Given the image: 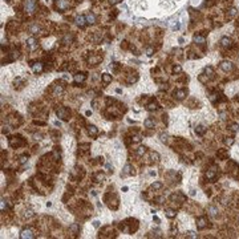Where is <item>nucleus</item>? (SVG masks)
<instances>
[{
    "mask_svg": "<svg viewBox=\"0 0 239 239\" xmlns=\"http://www.w3.org/2000/svg\"><path fill=\"white\" fill-rule=\"evenodd\" d=\"M205 133H206V128H205L203 125H198V126H195V134H198V136H203Z\"/></svg>",
    "mask_w": 239,
    "mask_h": 239,
    "instance_id": "c85d7f7f",
    "label": "nucleus"
},
{
    "mask_svg": "<svg viewBox=\"0 0 239 239\" xmlns=\"http://www.w3.org/2000/svg\"><path fill=\"white\" fill-rule=\"evenodd\" d=\"M165 214H166V217L167 218H176V215H177V211L176 210H173V209H166L165 210Z\"/></svg>",
    "mask_w": 239,
    "mask_h": 239,
    "instance_id": "72a5a7b5",
    "label": "nucleus"
},
{
    "mask_svg": "<svg viewBox=\"0 0 239 239\" xmlns=\"http://www.w3.org/2000/svg\"><path fill=\"white\" fill-rule=\"evenodd\" d=\"M217 157H218V159H227L229 158V152L226 149H218Z\"/></svg>",
    "mask_w": 239,
    "mask_h": 239,
    "instance_id": "4be33fe9",
    "label": "nucleus"
},
{
    "mask_svg": "<svg viewBox=\"0 0 239 239\" xmlns=\"http://www.w3.org/2000/svg\"><path fill=\"white\" fill-rule=\"evenodd\" d=\"M4 209H7V201L1 198V211H4Z\"/></svg>",
    "mask_w": 239,
    "mask_h": 239,
    "instance_id": "3c124183",
    "label": "nucleus"
},
{
    "mask_svg": "<svg viewBox=\"0 0 239 239\" xmlns=\"http://www.w3.org/2000/svg\"><path fill=\"white\" fill-rule=\"evenodd\" d=\"M223 142H225L227 146H231L232 143H234V138H232V137H226V138L223 140Z\"/></svg>",
    "mask_w": 239,
    "mask_h": 239,
    "instance_id": "c03bdc74",
    "label": "nucleus"
},
{
    "mask_svg": "<svg viewBox=\"0 0 239 239\" xmlns=\"http://www.w3.org/2000/svg\"><path fill=\"white\" fill-rule=\"evenodd\" d=\"M207 211H209V214H210L211 217H217V215H218V207H215L214 205H210L209 210H207Z\"/></svg>",
    "mask_w": 239,
    "mask_h": 239,
    "instance_id": "2f4dec72",
    "label": "nucleus"
},
{
    "mask_svg": "<svg viewBox=\"0 0 239 239\" xmlns=\"http://www.w3.org/2000/svg\"><path fill=\"white\" fill-rule=\"evenodd\" d=\"M27 45L29 47V49H36L37 48V40H36L35 37H29L28 40H27Z\"/></svg>",
    "mask_w": 239,
    "mask_h": 239,
    "instance_id": "5701e85b",
    "label": "nucleus"
},
{
    "mask_svg": "<svg viewBox=\"0 0 239 239\" xmlns=\"http://www.w3.org/2000/svg\"><path fill=\"white\" fill-rule=\"evenodd\" d=\"M120 1H121V0H109V3H110V4H112V5H114V4H118Z\"/></svg>",
    "mask_w": 239,
    "mask_h": 239,
    "instance_id": "5fc2aeb1",
    "label": "nucleus"
},
{
    "mask_svg": "<svg viewBox=\"0 0 239 239\" xmlns=\"http://www.w3.org/2000/svg\"><path fill=\"white\" fill-rule=\"evenodd\" d=\"M55 7L59 11H65L66 8L69 7V1H65V0H55Z\"/></svg>",
    "mask_w": 239,
    "mask_h": 239,
    "instance_id": "6e6552de",
    "label": "nucleus"
},
{
    "mask_svg": "<svg viewBox=\"0 0 239 239\" xmlns=\"http://www.w3.org/2000/svg\"><path fill=\"white\" fill-rule=\"evenodd\" d=\"M76 24H77V25L80 27V28H84V27L88 24L87 17H85V16H82V15H80V16H77V17H76Z\"/></svg>",
    "mask_w": 239,
    "mask_h": 239,
    "instance_id": "412c9836",
    "label": "nucleus"
},
{
    "mask_svg": "<svg viewBox=\"0 0 239 239\" xmlns=\"http://www.w3.org/2000/svg\"><path fill=\"white\" fill-rule=\"evenodd\" d=\"M37 8V0H24V12L27 15H32Z\"/></svg>",
    "mask_w": 239,
    "mask_h": 239,
    "instance_id": "39448f33",
    "label": "nucleus"
},
{
    "mask_svg": "<svg viewBox=\"0 0 239 239\" xmlns=\"http://www.w3.org/2000/svg\"><path fill=\"white\" fill-rule=\"evenodd\" d=\"M120 230L126 234H133L138 230V220L134 218H128L126 220L120 223Z\"/></svg>",
    "mask_w": 239,
    "mask_h": 239,
    "instance_id": "f257e3e1",
    "label": "nucleus"
},
{
    "mask_svg": "<svg viewBox=\"0 0 239 239\" xmlns=\"http://www.w3.org/2000/svg\"><path fill=\"white\" fill-rule=\"evenodd\" d=\"M32 68H33V72L35 73H40V72H43L44 66H43V63H35V64H32Z\"/></svg>",
    "mask_w": 239,
    "mask_h": 239,
    "instance_id": "bb28decb",
    "label": "nucleus"
},
{
    "mask_svg": "<svg viewBox=\"0 0 239 239\" xmlns=\"http://www.w3.org/2000/svg\"><path fill=\"white\" fill-rule=\"evenodd\" d=\"M105 179V174L104 173H96L93 177V181L94 182H102V181Z\"/></svg>",
    "mask_w": 239,
    "mask_h": 239,
    "instance_id": "7c9ffc66",
    "label": "nucleus"
},
{
    "mask_svg": "<svg viewBox=\"0 0 239 239\" xmlns=\"http://www.w3.org/2000/svg\"><path fill=\"white\" fill-rule=\"evenodd\" d=\"M181 70H182V69H181L179 65H176V66L173 68V72H174V73H181Z\"/></svg>",
    "mask_w": 239,
    "mask_h": 239,
    "instance_id": "603ef678",
    "label": "nucleus"
},
{
    "mask_svg": "<svg viewBox=\"0 0 239 239\" xmlns=\"http://www.w3.org/2000/svg\"><path fill=\"white\" fill-rule=\"evenodd\" d=\"M205 75H206L210 80H211V78H214V75H215V73H214L213 66H206V68H205Z\"/></svg>",
    "mask_w": 239,
    "mask_h": 239,
    "instance_id": "cd10ccee",
    "label": "nucleus"
},
{
    "mask_svg": "<svg viewBox=\"0 0 239 239\" xmlns=\"http://www.w3.org/2000/svg\"><path fill=\"white\" fill-rule=\"evenodd\" d=\"M64 87H65V85H64L63 82H60V84H55L53 89H52V94H53V96H61V93L64 92Z\"/></svg>",
    "mask_w": 239,
    "mask_h": 239,
    "instance_id": "9b49d317",
    "label": "nucleus"
},
{
    "mask_svg": "<svg viewBox=\"0 0 239 239\" xmlns=\"http://www.w3.org/2000/svg\"><path fill=\"white\" fill-rule=\"evenodd\" d=\"M101 80H102V82L104 84H110V82H112V76L109 75V73H104L102 76H101Z\"/></svg>",
    "mask_w": 239,
    "mask_h": 239,
    "instance_id": "c756f323",
    "label": "nucleus"
},
{
    "mask_svg": "<svg viewBox=\"0 0 239 239\" xmlns=\"http://www.w3.org/2000/svg\"><path fill=\"white\" fill-rule=\"evenodd\" d=\"M136 174V171H134V169L131 167V165L130 164H126L125 165V167H124V170H122V176H134Z\"/></svg>",
    "mask_w": 239,
    "mask_h": 239,
    "instance_id": "a211bd4d",
    "label": "nucleus"
},
{
    "mask_svg": "<svg viewBox=\"0 0 239 239\" xmlns=\"http://www.w3.org/2000/svg\"><path fill=\"white\" fill-rule=\"evenodd\" d=\"M56 114L57 117L63 121H69L70 120V110L66 108V106H59L56 109Z\"/></svg>",
    "mask_w": 239,
    "mask_h": 239,
    "instance_id": "20e7f679",
    "label": "nucleus"
},
{
    "mask_svg": "<svg viewBox=\"0 0 239 239\" xmlns=\"http://www.w3.org/2000/svg\"><path fill=\"white\" fill-rule=\"evenodd\" d=\"M88 134H89L90 137H97V134H99V129H97L94 125H89V126H88Z\"/></svg>",
    "mask_w": 239,
    "mask_h": 239,
    "instance_id": "a878e982",
    "label": "nucleus"
},
{
    "mask_svg": "<svg viewBox=\"0 0 239 239\" xmlns=\"http://www.w3.org/2000/svg\"><path fill=\"white\" fill-rule=\"evenodd\" d=\"M159 138H161L162 142L167 143V134L166 133H161V134H159Z\"/></svg>",
    "mask_w": 239,
    "mask_h": 239,
    "instance_id": "de8ad7c7",
    "label": "nucleus"
},
{
    "mask_svg": "<svg viewBox=\"0 0 239 239\" xmlns=\"http://www.w3.org/2000/svg\"><path fill=\"white\" fill-rule=\"evenodd\" d=\"M145 153H146V148H145V146H140V148L136 150V154L138 155V157H143V154H145Z\"/></svg>",
    "mask_w": 239,
    "mask_h": 239,
    "instance_id": "4c0bfd02",
    "label": "nucleus"
},
{
    "mask_svg": "<svg viewBox=\"0 0 239 239\" xmlns=\"http://www.w3.org/2000/svg\"><path fill=\"white\" fill-rule=\"evenodd\" d=\"M31 217H33V211L31 209L25 210V218H31Z\"/></svg>",
    "mask_w": 239,
    "mask_h": 239,
    "instance_id": "8fccbe9b",
    "label": "nucleus"
},
{
    "mask_svg": "<svg viewBox=\"0 0 239 239\" xmlns=\"http://www.w3.org/2000/svg\"><path fill=\"white\" fill-rule=\"evenodd\" d=\"M110 234H113L112 226H105V227H102V229H101V231H100V237H102V238H105V237H112Z\"/></svg>",
    "mask_w": 239,
    "mask_h": 239,
    "instance_id": "4468645a",
    "label": "nucleus"
},
{
    "mask_svg": "<svg viewBox=\"0 0 239 239\" xmlns=\"http://www.w3.org/2000/svg\"><path fill=\"white\" fill-rule=\"evenodd\" d=\"M229 129L232 131V133H237V131L239 130V125L237 124V122H232V124H230V126H229Z\"/></svg>",
    "mask_w": 239,
    "mask_h": 239,
    "instance_id": "ea45409f",
    "label": "nucleus"
},
{
    "mask_svg": "<svg viewBox=\"0 0 239 239\" xmlns=\"http://www.w3.org/2000/svg\"><path fill=\"white\" fill-rule=\"evenodd\" d=\"M72 40H73V35H69V33H68V35L63 39V44H70Z\"/></svg>",
    "mask_w": 239,
    "mask_h": 239,
    "instance_id": "a19ab883",
    "label": "nucleus"
},
{
    "mask_svg": "<svg viewBox=\"0 0 239 239\" xmlns=\"http://www.w3.org/2000/svg\"><path fill=\"white\" fill-rule=\"evenodd\" d=\"M194 43L198 45H203L205 43H206V37H205V35H195L194 36Z\"/></svg>",
    "mask_w": 239,
    "mask_h": 239,
    "instance_id": "b1692460",
    "label": "nucleus"
},
{
    "mask_svg": "<svg viewBox=\"0 0 239 239\" xmlns=\"http://www.w3.org/2000/svg\"><path fill=\"white\" fill-rule=\"evenodd\" d=\"M162 186L164 185H162L161 182H154L152 186H150V190H159V189H162Z\"/></svg>",
    "mask_w": 239,
    "mask_h": 239,
    "instance_id": "79ce46f5",
    "label": "nucleus"
},
{
    "mask_svg": "<svg viewBox=\"0 0 239 239\" xmlns=\"http://www.w3.org/2000/svg\"><path fill=\"white\" fill-rule=\"evenodd\" d=\"M217 177H218V167L213 166V167H210V169H207V171H206V178L207 179L211 181V182H214V181L217 179Z\"/></svg>",
    "mask_w": 239,
    "mask_h": 239,
    "instance_id": "423d86ee",
    "label": "nucleus"
},
{
    "mask_svg": "<svg viewBox=\"0 0 239 239\" xmlns=\"http://www.w3.org/2000/svg\"><path fill=\"white\" fill-rule=\"evenodd\" d=\"M237 8H230V10L227 11V15H226V16L229 17V19H232V17L235 16V15H237Z\"/></svg>",
    "mask_w": 239,
    "mask_h": 239,
    "instance_id": "58836bf2",
    "label": "nucleus"
},
{
    "mask_svg": "<svg viewBox=\"0 0 239 239\" xmlns=\"http://www.w3.org/2000/svg\"><path fill=\"white\" fill-rule=\"evenodd\" d=\"M146 109H148L149 112H153V110H157V109H158V104L155 102V101H152V102H149L148 105H146Z\"/></svg>",
    "mask_w": 239,
    "mask_h": 239,
    "instance_id": "473e14b6",
    "label": "nucleus"
},
{
    "mask_svg": "<svg viewBox=\"0 0 239 239\" xmlns=\"http://www.w3.org/2000/svg\"><path fill=\"white\" fill-rule=\"evenodd\" d=\"M27 159H28V158H27L25 155H23V157H20V164H24V162H25Z\"/></svg>",
    "mask_w": 239,
    "mask_h": 239,
    "instance_id": "4d7b16f0",
    "label": "nucleus"
},
{
    "mask_svg": "<svg viewBox=\"0 0 239 239\" xmlns=\"http://www.w3.org/2000/svg\"><path fill=\"white\" fill-rule=\"evenodd\" d=\"M220 69L222 70H225V72H231L232 69H234V64L232 63H230V61H222V63H220Z\"/></svg>",
    "mask_w": 239,
    "mask_h": 239,
    "instance_id": "ddd939ff",
    "label": "nucleus"
},
{
    "mask_svg": "<svg viewBox=\"0 0 239 239\" xmlns=\"http://www.w3.org/2000/svg\"><path fill=\"white\" fill-rule=\"evenodd\" d=\"M209 77H207V76L206 75H205V73H202V75L201 76H199V81H201V82H207V81H209Z\"/></svg>",
    "mask_w": 239,
    "mask_h": 239,
    "instance_id": "49530a36",
    "label": "nucleus"
},
{
    "mask_svg": "<svg viewBox=\"0 0 239 239\" xmlns=\"http://www.w3.org/2000/svg\"><path fill=\"white\" fill-rule=\"evenodd\" d=\"M29 31H31L32 33H37V32H40V27L37 25V24H33V25H31Z\"/></svg>",
    "mask_w": 239,
    "mask_h": 239,
    "instance_id": "a18cd8bd",
    "label": "nucleus"
},
{
    "mask_svg": "<svg viewBox=\"0 0 239 239\" xmlns=\"http://www.w3.org/2000/svg\"><path fill=\"white\" fill-rule=\"evenodd\" d=\"M138 81V75H137L136 72L134 73H130L129 76H128V78H126V82L128 84H134V82H137Z\"/></svg>",
    "mask_w": 239,
    "mask_h": 239,
    "instance_id": "393cba45",
    "label": "nucleus"
},
{
    "mask_svg": "<svg viewBox=\"0 0 239 239\" xmlns=\"http://www.w3.org/2000/svg\"><path fill=\"white\" fill-rule=\"evenodd\" d=\"M235 100H237V101H239V94H238V97H235Z\"/></svg>",
    "mask_w": 239,
    "mask_h": 239,
    "instance_id": "052dcab7",
    "label": "nucleus"
},
{
    "mask_svg": "<svg viewBox=\"0 0 239 239\" xmlns=\"http://www.w3.org/2000/svg\"><path fill=\"white\" fill-rule=\"evenodd\" d=\"M155 201H157L158 203H162V202L165 201V198L164 197H158V198H155Z\"/></svg>",
    "mask_w": 239,
    "mask_h": 239,
    "instance_id": "6e6d98bb",
    "label": "nucleus"
},
{
    "mask_svg": "<svg viewBox=\"0 0 239 239\" xmlns=\"http://www.w3.org/2000/svg\"><path fill=\"white\" fill-rule=\"evenodd\" d=\"M150 159H152V162L157 164V162L159 161V154L157 152H152V153H150Z\"/></svg>",
    "mask_w": 239,
    "mask_h": 239,
    "instance_id": "e433bc0d",
    "label": "nucleus"
},
{
    "mask_svg": "<svg viewBox=\"0 0 239 239\" xmlns=\"http://www.w3.org/2000/svg\"><path fill=\"white\" fill-rule=\"evenodd\" d=\"M220 45H222L223 48H227V49H229V48H231L234 44H232V40L230 39V37H227V36H223V37L220 39Z\"/></svg>",
    "mask_w": 239,
    "mask_h": 239,
    "instance_id": "2eb2a0df",
    "label": "nucleus"
},
{
    "mask_svg": "<svg viewBox=\"0 0 239 239\" xmlns=\"http://www.w3.org/2000/svg\"><path fill=\"white\" fill-rule=\"evenodd\" d=\"M5 1H11V0H5Z\"/></svg>",
    "mask_w": 239,
    "mask_h": 239,
    "instance_id": "680f3d73",
    "label": "nucleus"
},
{
    "mask_svg": "<svg viewBox=\"0 0 239 239\" xmlns=\"http://www.w3.org/2000/svg\"><path fill=\"white\" fill-rule=\"evenodd\" d=\"M13 87H15V89H17V90L23 89V88L25 87V80L21 78V77H17V78L13 81Z\"/></svg>",
    "mask_w": 239,
    "mask_h": 239,
    "instance_id": "f3484780",
    "label": "nucleus"
},
{
    "mask_svg": "<svg viewBox=\"0 0 239 239\" xmlns=\"http://www.w3.org/2000/svg\"><path fill=\"white\" fill-rule=\"evenodd\" d=\"M153 52H154V49H153V48H148V49H146V55H148V56H152Z\"/></svg>",
    "mask_w": 239,
    "mask_h": 239,
    "instance_id": "864d4df0",
    "label": "nucleus"
},
{
    "mask_svg": "<svg viewBox=\"0 0 239 239\" xmlns=\"http://www.w3.org/2000/svg\"><path fill=\"white\" fill-rule=\"evenodd\" d=\"M101 60H102V56H93V55H90V57L88 59V64L89 65H97V64L101 63Z\"/></svg>",
    "mask_w": 239,
    "mask_h": 239,
    "instance_id": "aec40b11",
    "label": "nucleus"
},
{
    "mask_svg": "<svg viewBox=\"0 0 239 239\" xmlns=\"http://www.w3.org/2000/svg\"><path fill=\"white\" fill-rule=\"evenodd\" d=\"M121 48L126 49V48H128V41H124V44H121Z\"/></svg>",
    "mask_w": 239,
    "mask_h": 239,
    "instance_id": "13d9d810",
    "label": "nucleus"
},
{
    "mask_svg": "<svg viewBox=\"0 0 239 239\" xmlns=\"http://www.w3.org/2000/svg\"><path fill=\"white\" fill-rule=\"evenodd\" d=\"M8 142H10V146L12 149H17V148H23V146L27 145V141L25 138H23L21 136H12L10 137V140H8Z\"/></svg>",
    "mask_w": 239,
    "mask_h": 239,
    "instance_id": "f03ea898",
    "label": "nucleus"
},
{
    "mask_svg": "<svg viewBox=\"0 0 239 239\" xmlns=\"http://www.w3.org/2000/svg\"><path fill=\"white\" fill-rule=\"evenodd\" d=\"M69 232L73 235V237H77L80 234V225L78 223H72V225L69 226Z\"/></svg>",
    "mask_w": 239,
    "mask_h": 239,
    "instance_id": "6ab92c4d",
    "label": "nucleus"
},
{
    "mask_svg": "<svg viewBox=\"0 0 239 239\" xmlns=\"http://www.w3.org/2000/svg\"><path fill=\"white\" fill-rule=\"evenodd\" d=\"M104 201L106 202V205L109 206V209L112 210H117L118 209V197L116 194H112V193H108V194L104 197Z\"/></svg>",
    "mask_w": 239,
    "mask_h": 239,
    "instance_id": "7ed1b4c3",
    "label": "nucleus"
},
{
    "mask_svg": "<svg viewBox=\"0 0 239 239\" xmlns=\"http://www.w3.org/2000/svg\"><path fill=\"white\" fill-rule=\"evenodd\" d=\"M170 199L173 202H178V203H183V202H185V195L182 194V193H176V194H173L170 197Z\"/></svg>",
    "mask_w": 239,
    "mask_h": 239,
    "instance_id": "dca6fc26",
    "label": "nucleus"
},
{
    "mask_svg": "<svg viewBox=\"0 0 239 239\" xmlns=\"http://www.w3.org/2000/svg\"><path fill=\"white\" fill-rule=\"evenodd\" d=\"M207 223H209V220H207L206 217H199V218H197V220H195V225H197L198 230H203L207 226Z\"/></svg>",
    "mask_w": 239,
    "mask_h": 239,
    "instance_id": "9d476101",
    "label": "nucleus"
},
{
    "mask_svg": "<svg viewBox=\"0 0 239 239\" xmlns=\"http://www.w3.org/2000/svg\"><path fill=\"white\" fill-rule=\"evenodd\" d=\"M85 17H87L88 24H94V23H96V16H94V13H90V12H89Z\"/></svg>",
    "mask_w": 239,
    "mask_h": 239,
    "instance_id": "c9c22d12",
    "label": "nucleus"
},
{
    "mask_svg": "<svg viewBox=\"0 0 239 239\" xmlns=\"http://www.w3.org/2000/svg\"><path fill=\"white\" fill-rule=\"evenodd\" d=\"M20 238L21 239H32V238H35V232L29 227L24 229V230H21V232H20Z\"/></svg>",
    "mask_w": 239,
    "mask_h": 239,
    "instance_id": "0eeeda50",
    "label": "nucleus"
},
{
    "mask_svg": "<svg viewBox=\"0 0 239 239\" xmlns=\"http://www.w3.org/2000/svg\"><path fill=\"white\" fill-rule=\"evenodd\" d=\"M186 238H197V234L194 231H187L186 232Z\"/></svg>",
    "mask_w": 239,
    "mask_h": 239,
    "instance_id": "09e8293b",
    "label": "nucleus"
},
{
    "mask_svg": "<svg viewBox=\"0 0 239 239\" xmlns=\"http://www.w3.org/2000/svg\"><path fill=\"white\" fill-rule=\"evenodd\" d=\"M173 96H174V99H176V100H183L186 96H187V89H177V90H174Z\"/></svg>",
    "mask_w": 239,
    "mask_h": 239,
    "instance_id": "f8f14e48",
    "label": "nucleus"
},
{
    "mask_svg": "<svg viewBox=\"0 0 239 239\" xmlns=\"http://www.w3.org/2000/svg\"><path fill=\"white\" fill-rule=\"evenodd\" d=\"M99 225H100L99 220H94V222H93V226H94V227H99Z\"/></svg>",
    "mask_w": 239,
    "mask_h": 239,
    "instance_id": "bf43d9fd",
    "label": "nucleus"
},
{
    "mask_svg": "<svg viewBox=\"0 0 239 239\" xmlns=\"http://www.w3.org/2000/svg\"><path fill=\"white\" fill-rule=\"evenodd\" d=\"M85 80H87V73H84V72L76 73V75L73 76V81H75V84H84Z\"/></svg>",
    "mask_w": 239,
    "mask_h": 239,
    "instance_id": "1a4fd4ad",
    "label": "nucleus"
},
{
    "mask_svg": "<svg viewBox=\"0 0 239 239\" xmlns=\"http://www.w3.org/2000/svg\"><path fill=\"white\" fill-rule=\"evenodd\" d=\"M80 149L81 152H88L90 149V143H80Z\"/></svg>",
    "mask_w": 239,
    "mask_h": 239,
    "instance_id": "37998d69",
    "label": "nucleus"
},
{
    "mask_svg": "<svg viewBox=\"0 0 239 239\" xmlns=\"http://www.w3.org/2000/svg\"><path fill=\"white\" fill-rule=\"evenodd\" d=\"M143 125H145V128H148V129H153V128H154V121H153L152 118H146Z\"/></svg>",
    "mask_w": 239,
    "mask_h": 239,
    "instance_id": "f704fd0d",
    "label": "nucleus"
}]
</instances>
